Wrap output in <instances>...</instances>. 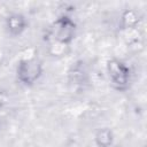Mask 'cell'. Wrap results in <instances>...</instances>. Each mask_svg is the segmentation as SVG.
<instances>
[{"label": "cell", "mask_w": 147, "mask_h": 147, "mask_svg": "<svg viewBox=\"0 0 147 147\" xmlns=\"http://www.w3.org/2000/svg\"><path fill=\"white\" fill-rule=\"evenodd\" d=\"M76 30L77 25L75 21L68 15H62L57 20H55L51 28L52 41H56L68 46L75 39Z\"/></svg>", "instance_id": "6da1fadb"}, {"label": "cell", "mask_w": 147, "mask_h": 147, "mask_svg": "<svg viewBox=\"0 0 147 147\" xmlns=\"http://www.w3.org/2000/svg\"><path fill=\"white\" fill-rule=\"evenodd\" d=\"M42 63L36 56L29 60H20L16 68L17 79L25 86H31L42 75Z\"/></svg>", "instance_id": "7a4b0ae2"}, {"label": "cell", "mask_w": 147, "mask_h": 147, "mask_svg": "<svg viewBox=\"0 0 147 147\" xmlns=\"http://www.w3.org/2000/svg\"><path fill=\"white\" fill-rule=\"evenodd\" d=\"M107 72L117 90H125L131 79L130 68L118 59H110L107 62Z\"/></svg>", "instance_id": "3957f363"}, {"label": "cell", "mask_w": 147, "mask_h": 147, "mask_svg": "<svg viewBox=\"0 0 147 147\" xmlns=\"http://www.w3.org/2000/svg\"><path fill=\"white\" fill-rule=\"evenodd\" d=\"M26 26H28V21L20 13L10 14L6 18V28L11 36H20L26 29Z\"/></svg>", "instance_id": "277c9868"}, {"label": "cell", "mask_w": 147, "mask_h": 147, "mask_svg": "<svg viewBox=\"0 0 147 147\" xmlns=\"http://www.w3.org/2000/svg\"><path fill=\"white\" fill-rule=\"evenodd\" d=\"M140 21V17L138 13L133 9H126L122 14L121 17V25L123 30H133L138 26V23Z\"/></svg>", "instance_id": "5b68a950"}, {"label": "cell", "mask_w": 147, "mask_h": 147, "mask_svg": "<svg viewBox=\"0 0 147 147\" xmlns=\"http://www.w3.org/2000/svg\"><path fill=\"white\" fill-rule=\"evenodd\" d=\"M94 141L98 147H110L114 142V133L108 127L98 129L94 134Z\"/></svg>", "instance_id": "8992f818"}, {"label": "cell", "mask_w": 147, "mask_h": 147, "mask_svg": "<svg viewBox=\"0 0 147 147\" xmlns=\"http://www.w3.org/2000/svg\"><path fill=\"white\" fill-rule=\"evenodd\" d=\"M68 46L65 45H62L60 42H56V41H52L51 45H49V53L53 55V56H59V55H62L65 51Z\"/></svg>", "instance_id": "52a82bcc"}, {"label": "cell", "mask_w": 147, "mask_h": 147, "mask_svg": "<svg viewBox=\"0 0 147 147\" xmlns=\"http://www.w3.org/2000/svg\"><path fill=\"white\" fill-rule=\"evenodd\" d=\"M2 101H3V95H2V93L0 92V105L2 103Z\"/></svg>", "instance_id": "ba28073f"}]
</instances>
